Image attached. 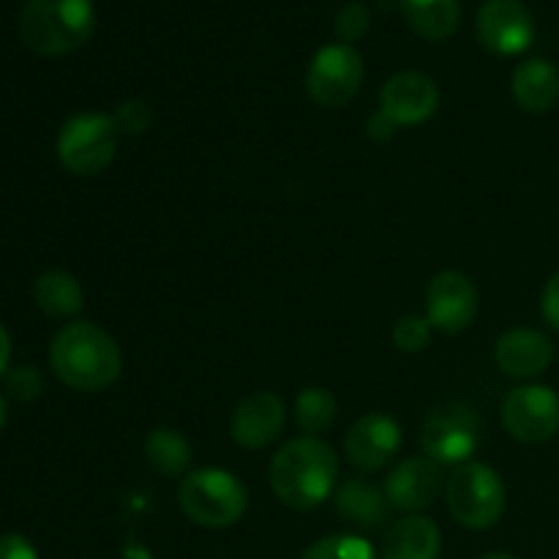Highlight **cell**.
Masks as SVG:
<instances>
[{"instance_id":"cell-1","label":"cell","mask_w":559,"mask_h":559,"mask_svg":"<svg viewBox=\"0 0 559 559\" xmlns=\"http://www.w3.org/2000/svg\"><path fill=\"white\" fill-rule=\"evenodd\" d=\"M49 366L63 385L96 393L118 382L123 353L104 328L80 320L55 333L49 344Z\"/></svg>"},{"instance_id":"cell-2","label":"cell","mask_w":559,"mask_h":559,"mask_svg":"<svg viewBox=\"0 0 559 559\" xmlns=\"http://www.w3.org/2000/svg\"><path fill=\"white\" fill-rule=\"evenodd\" d=\"M338 480V459L328 442L317 437L289 440L271 462V489L293 511H314L333 495Z\"/></svg>"},{"instance_id":"cell-3","label":"cell","mask_w":559,"mask_h":559,"mask_svg":"<svg viewBox=\"0 0 559 559\" xmlns=\"http://www.w3.org/2000/svg\"><path fill=\"white\" fill-rule=\"evenodd\" d=\"M93 27V0H27L20 16L22 44L41 58L74 52L87 44Z\"/></svg>"},{"instance_id":"cell-4","label":"cell","mask_w":559,"mask_h":559,"mask_svg":"<svg viewBox=\"0 0 559 559\" xmlns=\"http://www.w3.org/2000/svg\"><path fill=\"white\" fill-rule=\"evenodd\" d=\"M180 511L207 530L233 527L249 508L246 486L233 473L218 467L194 469L183 478L178 491Z\"/></svg>"},{"instance_id":"cell-5","label":"cell","mask_w":559,"mask_h":559,"mask_svg":"<svg viewBox=\"0 0 559 559\" xmlns=\"http://www.w3.org/2000/svg\"><path fill=\"white\" fill-rule=\"evenodd\" d=\"M445 500L448 511L462 527L480 533L500 522L508 497L497 469H491L489 464L467 462L448 478Z\"/></svg>"},{"instance_id":"cell-6","label":"cell","mask_w":559,"mask_h":559,"mask_svg":"<svg viewBox=\"0 0 559 559\" xmlns=\"http://www.w3.org/2000/svg\"><path fill=\"white\" fill-rule=\"evenodd\" d=\"M120 129L112 115L82 112L63 123L58 134V158L69 173L98 175L112 164L118 153Z\"/></svg>"},{"instance_id":"cell-7","label":"cell","mask_w":559,"mask_h":559,"mask_svg":"<svg viewBox=\"0 0 559 559\" xmlns=\"http://www.w3.org/2000/svg\"><path fill=\"white\" fill-rule=\"evenodd\" d=\"M420 448L437 464H467L480 448L478 413L462 399L437 404L420 426Z\"/></svg>"},{"instance_id":"cell-8","label":"cell","mask_w":559,"mask_h":559,"mask_svg":"<svg viewBox=\"0 0 559 559\" xmlns=\"http://www.w3.org/2000/svg\"><path fill=\"white\" fill-rule=\"evenodd\" d=\"M366 66L353 44H328L317 49L306 71V91L320 107L338 109L358 96L364 85Z\"/></svg>"},{"instance_id":"cell-9","label":"cell","mask_w":559,"mask_h":559,"mask_svg":"<svg viewBox=\"0 0 559 559\" xmlns=\"http://www.w3.org/2000/svg\"><path fill=\"white\" fill-rule=\"evenodd\" d=\"M502 426L524 445H544L559 435V393L549 385H519L502 402Z\"/></svg>"},{"instance_id":"cell-10","label":"cell","mask_w":559,"mask_h":559,"mask_svg":"<svg viewBox=\"0 0 559 559\" xmlns=\"http://www.w3.org/2000/svg\"><path fill=\"white\" fill-rule=\"evenodd\" d=\"M475 33L495 55H522L535 41V20L522 0H486L478 9Z\"/></svg>"},{"instance_id":"cell-11","label":"cell","mask_w":559,"mask_h":559,"mask_svg":"<svg viewBox=\"0 0 559 559\" xmlns=\"http://www.w3.org/2000/svg\"><path fill=\"white\" fill-rule=\"evenodd\" d=\"M478 317V289L459 271H442L426 287V320L435 331L456 336Z\"/></svg>"},{"instance_id":"cell-12","label":"cell","mask_w":559,"mask_h":559,"mask_svg":"<svg viewBox=\"0 0 559 559\" xmlns=\"http://www.w3.org/2000/svg\"><path fill=\"white\" fill-rule=\"evenodd\" d=\"M402 448V426L385 413H366L349 429L344 440L347 462L360 473H380Z\"/></svg>"},{"instance_id":"cell-13","label":"cell","mask_w":559,"mask_h":559,"mask_svg":"<svg viewBox=\"0 0 559 559\" xmlns=\"http://www.w3.org/2000/svg\"><path fill=\"white\" fill-rule=\"evenodd\" d=\"M440 107V87L420 71H399L382 85L380 109L402 129L420 126Z\"/></svg>"},{"instance_id":"cell-14","label":"cell","mask_w":559,"mask_h":559,"mask_svg":"<svg viewBox=\"0 0 559 559\" xmlns=\"http://www.w3.org/2000/svg\"><path fill=\"white\" fill-rule=\"evenodd\" d=\"M284 424H287V407H284L282 396L271 391H257L249 393L233 409L229 435L246 451H260L278 440Z\"/></svg>"},{"instance_id":"cell-15","label":"cell","mask_w":559,"mask_h":559,"mask_svg":"<svg viewBox=\"0 0 559 559\" xmlns=\"http://www.w3.org/2000/svg\"><path fill=\"white\" fill-rule=\"evenodd\" d=\"M382 491L396 511H426L442 491V467L429 456L404 459L391 469Z\"/></svg>"},{"instance_id":"cell-16","label":"cell","mask_w":559,"mask_h":559,"mask_svg":"<svg viewBox=\"0 0 559 559\" xmlns=\"http://www.w3.org/2000/svg\"><path fill=\"white\" fill-rule=\"evenodd\" d=\"M555 342L535 328H513L495 344V360L502 374L513 380H533L555 364Z\"/></svg>"},{"instance_id":"cell-17","label":"cell","mask_w":559,"mask_h":559,"mask_svg":"<svg viewBox=\"0 0 559 559\" xmlns=\"http://www.w3.org/2000/svg\"><path fill=\"white\" fill-rule=\"evenodd\" d=\"M513 98L524 112L544 115L559 102V69L546 58H530L516 66L511 80Z\"/></svg>"},{"instance_id":"cell-18","label":"cell","mask_w":559,"mask_h":559,"mask_svg":"<svg viewBox=\"0 0 559 559\" xmlns=\"http://www.w3.org/2000/svg\"><path fill=\"white\" fill-rule=\"evenodd\" d=\"M440 527L426 516H404L391 524L382 559H440Z\"/></svg>"},{"instance_id":"cell-19","label":"cell","mask_w":559,"mask_h":559,"mask_svg":"<svg viewBox=\"0 0 559 559\" xmlns=\"http://www.w3.org/2000/svg\"><path fill=\"white\" fill-rule=\"evenodd\" d=\"M336 511L344 522L358 530H377L388 522V502L385 491L371 486L369 480L353 478L336 489Z\"/></svg>"},{"instance_id":"cell-20","label":"cell","mask_w":559,"mask_h":559,"mask_svg":"<svg viewBox=\"0 0 559 559\" xmlns=\"http://www.w3.org/2000/svg\"><path fill=\"white\" fill-rule=\"evenodd\" d=\"M407 25L426 41H445L462 22L459 0H399Z\"/></svg>"},{"instance_id":"cell-21","label":"cell","mask_w":559,"mask_h":559,"mask_svg":"<svg viewBox=\"0 0 559 559\" xmlns=\"http://www.w3.org/2000/svg\"><path fill=\"white\" fill-rule=\"evenodd\" d=\"M33 300L49 317H74L85 304L80 282L66 271H47L36 278Z\"/></svg>"},{"instance_id":"cell-22","label":"cell","mask_w":559,"mask_h":559,"mask_svg":"<svg viewBox=\"0 0 559 559\" xmlns=\"http://www.w3.org/2000/svg\"><path fill=\"white\" fill-rule=\"evenodd\" d=\"M147 464L164 478H180L189 473L191 445L178 429H153L145 440Z\"/></svg>"},{"instance_id":"cell-23","label":"cell","mask_w":559,"mask_h":559,"mask_svg":"<svg viewBox=\"0 0 559 559\" xmlns=\"http://www.w3.org/2000/svg\"><path fill=\"white\" fill-rule=\"evenodd\" d=\"M336 399L325 388H304L295 399V424L300 426L304 437H317L336 420Z\"/></svg>"},{"instance_id":"cell-24","label":"cell","mask_w":559,"mask_h":559,"mask_svg":"<svg viewBox=\"0 0 559 559\" xmlns=\"http://www.w3.org/2000/svg\"><path fill=\"white\" fill-rule=\"evenodd\" d=\"M300 559H380L377 557L374 546L360 535H331L300 555Z\"/></svg>"},{"instance_id":"cell-25","label":"cell","mask_w":559,"mask_h":559,"mask_svg":"<svg viewBox=\"0 0 559 559\" xmlns=\"http://www.w3.org/2000/svg\"><path fill=\"white\" fill-rule=\"evenodd\" d=\"M431 322L418 314H404L402 320L393 325V344L402 353H424L431 342Z\"/></svg>"},{"instance_id":"cell-26","label":"cell","mask_w":559,"mask_h":559,"mask_svg":"<svg viewBox=\"0 0 559 559\" xmlns=\"http://www.w3.org/2000/svg\"><path fill=\"white\" fill-rule=\"evenodd\" d=\"M5 391L16 402H36L44 391V377L36 366H16L5 374Z\"/></svg>"},{"instance_id":"cell-27","label":"cell","mask_w":559,"mask_h":559,"mask_svg":"<svg viewBox=\"0 0 559 559\" xmlns=\"http://www.w3.org/2000/svg\"><path fill=\"white\" fill-rule=\"evenodd\" d=\"M369 25L371 14L364 3H347L336 14V36L342 38V44H353L358 38H364Z\"/></svg>"},{"instance_id":"cell-28","label":"cell","mask_w":559,"mask_h":559,"mask_svg":"<svg viewBox=\"0 0 559 559\" xmlns=\"http://www.w3.org/2000/svg\"><path fill=\"white\" fill-rule=\"evenodd\" d=\"M112 118L118 129L126 131V134H142L151 126V107L140 102V98H129V102H123L115 109Z\"/></svg>"},{"instance_id":"cell-29","label":"cell","mask_w":559,"mask_h":559,"mask_svg":"<svg viewBox=\"0 0 559 559\" xmlns=\"http://www.w3.org/2000/svg\"><path fill=\"white\" fill-rule=\"evenodd\" d=\"M540 314H544L546 325L559 333V271L546 282L544 295H540Z\"/></svg>"},{"instance_id":"cell-30","label":"cell","mask_w":559,"mask_h":559,"mask_svg":"<svg viewBox=\"0 0 559 559\" xmlns=\"http://www.w3.org/2000/svg\"><path fill=\"white\" fill-rule=\"evenodd\" d=\"M0 559H38L36 546L22 535H0Z\"/></svg>"},{"instance_id":"cell-31","label":"cell","mask_w":559,"mask_h":559,"mask_svg":"<svg viewBox=\"0 0 559 559\" xmlns=\"http://www.w3.org/2000/svg\"><path fill=\"white\" fill-rule=\"evenodd\" d=\"M396 129L399 126L393 123L391 118H388L382 109H377L374 115H369V120H366V134H369V140L374 142H388L396 136Z\"/></svg>"},{"instance_id":"cell-32","label":"cell","mask_w":559,"mask_h":559,"mask_svg":"<svg viewBox=\"0 0 559 559\" xmlns=\"http://www.w3.org/2000/svg\"><path fill=\"white\" fill-rule=\"evenodd\" d=\"M9 360H11V338L9 333H5V328L0 325V377H3L5 369H9Z\"/></svg>"},{"instance_id":"cell-33","label":"cell","mask_w":559,"mask_h":559,"mask_svg":"<svg viewBox=\"0 0 559 559\" xmlns=\"http://www.w3.org/2000/svg\"><path fill=\"white\" fill-rule=\"evenodd\" d=\"M478 559H516L513 555H508V551H489V555L478 557Z\"/></svg>"},{"instance_id":"cell-34","label":"cell","mask_w":559,"mask_h":559,"mask_svg":"<svg viewBox=\"0 0 559 559\" xmlns=\"http://www.w3.org/2000/svg\"><path fill=\"white\" fill-rule=\"evenodd\" d=\"M5 415H9V409H5V399L0 396V429L5 426Z\"/></svg>"}]
</instances>
